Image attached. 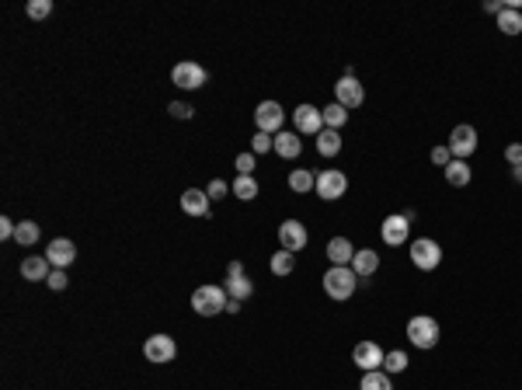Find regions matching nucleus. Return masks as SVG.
Here are the masks:
<instances>
[{
    "mask_svg": "<svg viewBox=\"0 0 522 390\" xmlns=\"http://www.w3.org/2000/svg\"><path fill=\"white\" fill-rule=\"evenodd\" d=\"M356 282H359V275L352 272V265H331L327 272H324V293L331 297V300H348L352 293H356Z\"/></svg>",
    "mask_w": 522,
    "mask_h": 390,
    "instance_id": "1",
    "label": "nucleus"
},
{
    "mask_svg": "<svg viewBox=\"0 0 522 390\" xmlns=\"http://www.w3.org/2000/svg\"><path fill=\"white\" fill-rule=\"evenodd\" d=\"M439 335H442V328H439V321L436 317H429V314H418V317H411L407 321V338H411V345L414 348H436L439 345Z\"/></svg>",
    "mask_w": 522,
    "mask_h": 390,
    "instance_id": "2",
    "label": "nucleus"
},
{
    "mask_svg": "<svg viewBox=\"0 0 522 390\" xmlns=\"http://www.w3.org/2000/svg\"><path fill=\"white\" fill-rule=\"evenodd\" d=\"M227 304H230V297H227L223 286H199L192 293V310L199 317H216L220 310H227Z\"/></svg>",
    "mask_w": 522,
    "mask_h": 390,
    "instance_id": "3",
    "label": "nucleus"
},
{
    "mask_svg": "<svg viewBox=\"0 0 522 390\" xmlns=\"http://www.w3.org/2000/svg\"><path fill=\"white\" fill-rule=\"evenodd\" d=\"M439 261H442V248L432 241V237H418V241H411V265H414V268L432 272V268H439Z\"/></svg>",
    "mask_w": 522,
    "mask_h": 390,
    "instance_id": "4",
    "label": "nucleus"
},
{
    "mask_svg": "<svg viewBox=\"0 0 522 390\" xmlns=\"http://www.w3.org/2000/svg\"><path fill=\"white\" fill-rule=\"evenodd\" d=\"M282 122H285V112H282L279 101H261L258 108H254V126H258V132H276L279 136L282 132Z\"/></svg>",
    "mask_w": 522,
    "mask_h": 390,
    "instance_id": "5",
    "label": "nucleus"
},
{
    "mask_svg": "<svg viewBox=\"0 0 522 390\" xmlns=\"http://www.w3.org/2000/svg\"><path fill=\"white\" fill-rule=\"evenodd\" d=\"M317 195H321L324 202H334V199H341L345 192H348V178L345 171H334V168H327V171L317 174Z\"/></svg>",
    "mask_w": 522,
    "mask_h": 390,
    "instance_id": "6",
    "label": "nucleus"
},
{
    "mask_svg": "<svg viewBox=\"0 0 522 390\" xmlns=\"http://www.w3.org/2000/svg\"><path fill=\"white\" fill-rule=\"evenodd\" d=\"M411 219H414V213H394V217L383 219V226H380V234H383V244H390V248H401V244H407Z\"/></svg>",
    "mask_w": 522,
    "mask_h": 390,
    "instance_id": "7",
    "label": "nucleus"
},
{
    "mask_svg": "<svg viewBox=\"0 0 522 390\" xmlns=\"http://www.w3.org/2000/svg\"><path fill=\"white\" fill-rule=\"evenodd\" d=\"M449 154H453V161H467L474 150H477V130L474 126H456V130L449 132Z\"/></svg>",
    "mask_w": 522,
    "mask_h": 390,
    "instance_id": "8",
    "label": "nucleus"
},
{
    "mask_svg": "<svg viewBox=\"0 0 522 390\" xmlns=\"http://www.w3.org/2000/svg\"><path fill=\"white\" fill-rule=\"evenodd\" d=\"M307 241H310V234H307V226L300 223V219H282V226H279V244H282V251H303L307 248Z\"/></svg>",
    "mask_w": 522,
    "mask_h": 390,
    "instance_id": "9",
    "label": "nucleus"
},
{
    "mask_svg": "<svg viewBox=\"0 0 522 390\" xmlns=\"http://www.w3.org/2000/svg\"><path fill=\"white\" fill-rule=\"evenodd\" d=\"M143 355H147V362H171L174 355H178V345H174V338L171 335H150L147 338V345H143Z\"/></svg>",
    "mask_w": 522,
    "mask_h": 390,
    "instance_id": "10",
    "label": "nucleus"
},
{
    "mask_svg": "<svg viewBox=\"0 0 522 390\" xmlns=\"http://www.w3.org/2000/svg\"><path fill=\"white\" fill-rule=\"evenodd\" d=\"M293 122H296L300 136H317L324 130V115H321V108H314V105H296Z\"/></svg>",
    "mask_w": 522,
    "mask_h": 390,
    "instance_id": "11",
    "label": "nucleus"
},
{
    "mask_svg": "<svg viewBox=\"0 0 522 390\" xmlns=\"http://www.w3.org/2000/svg\"><path fill=\"white\" fill-rule=\"evenodd\" d=\"M171 81H174V87H181V91H199L205 84V70H202L199 63H178L171 70Z\"/></svg>",
    "mask_w": 522,
    "mask_h": 390,
    "instance_id": "12",
    "label": "nucleus"
},
{
    "mask_svg": "<svg viewBox=\"0 0 522 390\" xmlns=\"http://www.w3.org/2000/svg\"><path fill=\"white\" fill-rule=\"evenodd\" d=\"M334 101L345 105V108H359L362 101H365V87L359 84V77H341L334 84Z\"/></svg>",
    "mask_w": 522,
    "mask_h": 390,
    "instance_id": "13",
    "label": "nucleus"
},
{
    "mask_svg": "<svg viewBox=\"0 0 522 390\" xmlns=\"http://www.w3.org/2000/svg\"><path fill=\"white\" fill-rule=\"evenodd\" d=\"M352 362L359 366L362 373H373V369H383V348L376 342H359L352 348Z\"/></svg>",
    "mask_w": 522,
    "mask_h": 390,
    "instance_id": "14",
    "label": "nucleus"
},
{
    "mask_svg": "<svg viewBox=\"0 0 522 390\" xmlns=\"http://www.w3.org/2000/svg\"><path fill=\"white\" fill-rule=\"evenodd\" d=\"M45 258H49L52 268H67V265H74V261H77V244H74V241H67V237H56V241H49Z\"/></svg>",
    "mask_w": 522,
    "mask_h": 390,
    "instance_id": "15",
    "label": "nucleus"
},
{
    "mask_svg": "<svg viewBox=\"0 0 522 390\" xmlns=\"http://www.w3.org/2000/svg\"><path fill=\"white\" fill-rule=\"evenodd\" d=\"M49 272H52V265H49L45 255H28V258H21V279H28V282H45Z\"/></svg>",
    "mask_w": 522,
    "mask_h": 390,
    "instance_id": "16",
    "label": "nucleus"
},
{
    "mask_svg": "<svg viewBox=\"0 0 522 390\" xmlns=\"http://www.w3.org/2000/svg\"><path fill=\"white\" fill-rule=\"evenodd\" d=\"M209 195L202 192V188H188L185 195H181V210L188 213V217H209Z\"/></svg>",
    "mask_w": 522,
    "mask_h": 390,
    "instance_id": "17",
    "label": "nucleus"
},
{
    "mask_svg": "<svg viewBox=\"0 0 522 390\" xmlns=\"http://www.w3.org/2000/svg\"><path fill=\"white\" fill-rule=\"evenodd\" d=\"M327 258H331V265H352V258H356L352 241L348 237H331L327 241Z\"/></svg>",
    "mask_w": 522,
    "mask_h": 390,
    "instance_id": "18",
    "label": "nucleus"
},
{
    "mask_svg": "<svg viewBox=\"0 0 522 390\" xmlns=\"http://www.w3.org/2000/svg\"><path fill=\"white\" fill-rule=\"evenodd\" d=\"M376 268H380V255H376L373 248H359L356 258H352V272H356L359 279H369Z\"/></svg>",
    "mask_w": 522,
    "mask_h": 390,
    "instance_id": "19",
    "label": "nucleus"
},
{
    "mask_svg": "<svg viewBox=\"0 0 522 390\" xmlns=\"http://www.w3.org/2000/svg\"><path fill=\"white\" fill-rule=\"evenodd\" d=\"M276 154H279L282 161L300 157V154H303V139H300V132H279V136H276Z\"/></svg>",
    "mask_w": 522,
    "mask_h": 390,
    "instance_id": "20",
    "label": "nucleus"
},
{
    "mask_svg": "<svg viewBox=\"0 0 522 390\" xmlns=\"http://www.w3.org/2000/svg\"><path fill=\"white\" fill-rule=\"evenodd\" d=\"M317 154H321V157L341 154V136H338V130H321L317 132Z\"/></svg>",
    "mask_w": 522,
    "mask_h": 390,
    "instance_id": "21",
    "label": "nucleus"
},
{
    "mask_svg": "<svg viewBox=\"0 0 522 390\" xmlns=\"http://www.w3.org/2000/svg\"><path fill=\"white\" fill-rule=\"evenodd\" d=\"M321 115H324V126H327V130H341V126L348 122V108L338 105V101H331L327 108H321Z\"/></svg>",
    "mask_w": 522,
    "mask_h": 390,
    "instance_id": "22",
    "label": "nucleus"
},
{
    "mask_svg": "<svg viewBox=\"0 0 522 390\" xmlns=\"http://www.w3.org/2000/svg\"><path fill=\"white\" fill-rule=\"evenodd\" d=\"M470 168H467V161H449V168H446V181L453 185V188H463V185H470Z\"/></svg>",
    "mask_w": 522,
    "mask_h": 390,
    "instance_id": "23",
    "label": "nucleus"
},
{
    "mask_svg": "<svg viewBox=\"0 0 522 390\" xmlns=\"http://www.w3.org/2000/svg\"><path fill=\"white\" fill-rule=\"evenodd\" d=\"M223 289H227V297H230V300H241V304H244V300L254 293V282H251L247 275H237V279H227V286H223Z\"/></svg>",
    "mask_w": 522,
    "mask_h": 390,
    "instance_id": "24",
    "label": "nucleus"
},
{
    "mask_svg": "<svg viewBox=\"0 0 522 390\" xmlns=\"http://www.w3.org/2000/svg\"><path fill=\"white\" fill-rule=\"evenodd\" d=\"M498 28H501L505 35H522V11L505 7V11L498 14Z\"/></svg>",
    "mask_w": 522,
    "mask_h": 390,
    "instance_id": "25",
    "label": "nucleus"
},
{
    "mask_svg": "<svg viewBox=\"0 0 522 390\" xmlns=\"http://www.w3.org/2000/svg\"><path fill=\"white\" fill-rule=\"evenodd\" d=\"M359 390H394V384H390V373H383V369H373V373H362Z\"/></svg>",
    "mask_w": 522,
    "mask_h": 390,
    "instance_id": "26",
    "label": "nucleus"
},
{
    "mask_svg": "<svg viewBox=\"0 0 522 390\" xmlns=\"http://www.w3.org/2000/svg\"><path fill=\"white\" fill-rule=\"evenodd\" d=\"M39 223H32V219H21L18 223V234H14V241L21 244V248H32V244H39Z\"/></svg>",
    "mask_w": 522,
    "mask_h": 390,
    "instance_id": "27",
    "label": "nucleus"
},
{
    "mask_svg": "<svg viewBox=\"0 0 522 390\" xmlns=\"http://www.w3.org/2000/svg\"><path fill=\"white\" fill-rule=\"evenodd\" d=\"M234 195L244 199V202L258 199V181H254V174H237V181H234Z\"/></svg>",
    "mask_w": 522,
    "mask_h": 390,
    "instance_id": "28",
    "label": "nucleus"
},
{
    "mask_svg": "<svg viewBox=\"0 0 522 390\" xmlns=\"http://www.w3.org/2000/svg\"><path fill=\"white\" fill-rule=\"evenodd\" d=\"M314 185H317V174H310L307 168H296V171L289 174V188H293V192H300V195H303V192H310Z\"/></svg>",
    "mask_w": 522,
    "mask_h": 390,
    "instance_id": "29",
    "label": "nucleus"
},
{
    "mask_svg": "<svg viewBox=\"0 0 522 390\" xmlns=\"http://www.w3.org/2000/svg\"><path fill=\"white\" fill-rule=\"evenodd\" d=\"M268 265H272V272H276V275H289V272L296 268V255H293V251H276Z\"/></svg>",
    "mask_w": 522,
    "mask_h": 390,
    "instance_id": "30",
    "label": "nucleus"
},
{
    "mask_svg": "<svg viewBox=\"0 0 522 390\" xmlns=\"http://www.w3.org/2000/svg\"><path fill=\"white\" fill-rule=\"evenodd\" d=\"M404 369H407V355H404L401 348H394V352L383 355V373H404Z\"/></svg>",
    "mask_w": 522,
    "mask_h": 390,
    "instance_id": "31",
    "label": "nucleus"
},
{
    "mask_svg": "<svg viewBox=\"0 0 522 390\" xmlns=\"http://www.w3.org/2000/svg\"><path fill=\"white\" fill-rule=\"evenodd\" d=\"M28 18H35V21H42V18H49L52 14V0H28Z\"/></svg>",
    "mask_w": 522,
    "mask_h": 390,
    "instance_id": "32",
    "label": "nucleus"
},
{
    "mask_svg": "<svg viewBox=\"0 0 522 390\" xmlns=\"http://www.w3.org/2000/svg\"><path fill=\"white\" fill-rule=\"evenodd\" d=\"M272 147H276V139H272L268 132H258V136L251 139V154H268Z\"/></svg>",
    "mask_w": 522,
    "mask_h": 390,
    "instance_id": "33",
    "label": "nucleus"
},
{
    "mask_svg": "<svg viewBox=\"0 0 522 390\" xmlns=\"http://www.w3.org/2000/svg\"><path fill=\"white\" fill-rule=\"evenodd\" d=\"M45 282H49V289H56V293H59V289H67V272H63V268H52Z\"/></svg>",
    "mask_w": 522,
    "mask_h": 390,
    "instance_id": "34",
    "label": "nucleus"
},
{
    "mask_svg": "<svg viewBox=\"0 0 522 390\" xmlns=\"http://www.w3.org/2000/svg\"><path fill=\"white\" fill-rule=\"evenodd\" d=\"M449 161H453L449 147H436V150H432V164H436V168H442V171H446V168H449Z\"/></svg>",
    "mask_w": 522,
    "mask_h": 390,
    "instance_id": "35",
    "label": "nucleus"
},
{
    "mask_svg": "<svg viewBox=\"0 0 522 390\" xmlns=\"http://www.w3.org/2000/svg\"><path fill=\"white\" fill-rule=\"evenodd\" d=\"M171 115H174V119H192V115H195V108H192V105H185V101H171Z\"/></svg>",
    "mask_w": 522,
    "mask_h": 390,
    "instance_id": "36",
    "label": "nucleus"
},
{
    "mask_svg": "<svg viewBox=\"0 0 522 390\" xmlns=\"http://www.w3.org/2000/svg\"><path fill=\"white\" fill-rule=\"evenodd\" d=\"M205 195H209V199H223V195H227V181L212 178V181H209V188H205Z\"/></svg>",
    "mask_w": 522,
    "mask_h": 390,
    "instance_id": "37",
    "label": "nucleus"
},
{
    "mask_svg": "<svg viewBox=\"0 0 522 390\" xmlns=\"http://www.w3.org/2000/svg\"><path fill=\"white\" fill-rule=\"evenodd\" d=\"M505 161L516 168V164H522V143H509L505 147Z\"/></svg>",
    "mask_w": 522,
    "mask_h": 390,
    "instance_id": "38",
    "label": "nucleus"
},
{
    "mask_svg": "<svg viewBox=\"0 0 522 390\" xmlns=\"http://www.w3.org/2000/svg\"><path fill=\"white\" fill-rule=\"evenodd\" d=\"M18 234V223H11L7 217H0V241H11Z\"/></svg>",
    "mask_w": 522,
    "mask_h": 390,
    "instance_id": "39",
    "label": "nucleus"
},
{
    "mask_svg": "<svg viewBox=\"0 0 522 390\" xmlns=\"http://www.w3.org/2000/svg\"><path fill=\"white\" fill-rule=\"evenodd\" d=\"M237 171H241V174L254 171V154H237Z\"/></svg>",
    "mask_w": 522,
    "mask_h": 390,
    "instance_id": "40",
    "label": "nucleus"
},
{
    "mask_svg": "<svg viewBox=\"0 0 522 390\" xmlns=\"http://www.w3.org/2000/svg\"><path fill=\"white\" fill-rule=\"evenodd\" d=\"M237 275H247V272H244L241 261H230V265H227V279H237Z\"/></svg>",
    "mask_w": 522,
    "mask_h": 390,
    "instance_id": "41",
    "label": "nucleus"
},
{
    "mask_svg": "<svg viewBox=\"0 0 522 390\" xmlns=\"http://www.w3.org/2000/svg\"><path fill=\"white\" fill-rule=\"evenodd\" d=\"M484 11H487V14H501L505 4H501V0H484Z\"/></svg>",
    "mask_w": 522,
    "mask_h": 390,
    "instance_id": "42",
    "label": "nucleus"
},
{
    "mask_svg": "<svg viewBox=\"0 0 522 390\" xmlns=\"http://www.w3.org/2000/svg\"><path fill=\"white\" fill-rule=\"evenodd\" d=\"M512 178H516V181H522V164H516V168H512Z\"/></svg>",
    "mask_w": 522,
    "mask_h": 390,
    "instance_id": "43",
    "label": "nucleus"
}]
</instances>
